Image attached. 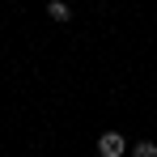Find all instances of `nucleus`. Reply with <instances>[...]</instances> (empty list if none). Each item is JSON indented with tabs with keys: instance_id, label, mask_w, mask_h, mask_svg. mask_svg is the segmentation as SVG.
Returning <instances> with one entry per match:
<instances>
[{
	"instance_id": "7ed1b4c3",
	"label": "nucleus",
	"mask_w": 157,
	"mask_h": 157,
	"mask_svg": "<svg viewBox=\"0 0 157 157\" xmlns=\"http://www.w3.org/2000/svg\"><path fill=\"white\" fill-rule=\"evenodd\" d=\"M132 153H136V157H157V144H153V140H140Z\"/></svg>"
},
{
	"instance_id": "f03ea898",
	"label": "nucleus",
	"mask_w": 157,
	"mask_h": 157,
	"mask_svg": "<svg viewBox=\"0 0 157 157\" xmlns=\"http://www.w3.org/2000/svg\"><path fill=\"white\" fill-rule=\"evenodd\" d=\"M47 17H51V21H59V26H64V21H68V17H72V9H68V4H64V0H47Z\"/></svg>"
},
{
	"instance_id": "f257e3e1",
	"label": "nucleus",
	"mask_w": 157,
	"mask_h": 157,
	"mask_svg": "<svg viewBox=\"0 0 157 157\" xmlns=\"http://www.w3.org/2000/svg\"><path fill=\"white\" fill-rule=\"evenodd\" d=\"M123 149H128V140L119 132H106L102 140H98V157H123Z\"/></svg>"
}]
</instances>
